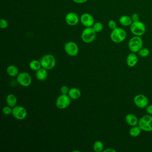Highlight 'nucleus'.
<instances>
[{"mask_svg": "<svg viewBox=\"0 0 152 152\" xmlns=\"http://www.w3.org/2000/svg\"><path fill=\"white\" fill-rule=\"evenodd\" d=\"M80 20L85 27H92L94 23V19L93 17L89 13L83 14L80 17Z\"/></svg>", "mask_w": 152, "mask_h": 152, "instance_id": "13", "label": "nucleus"}, {"mask_svg": "<svg viewBox=\"0 0 152 152\" xmlns=\"http://www.w3.org/2000/svg\"><path fill=\"white\" fill-rule=\"evenodd\" d=\"M8 26V21L4 19V18H2L0 20V27L1 28H6Z\"/></svg>", "mask_w": 152, "mask_h": 152, "instance_id": "27", "label": "nucleus"}, {"mask_svg": "<svg viewBox=\"0 0 152 152\" xmlns=\"http://www.w3.org/2000/svg\"><path fill=\"white\" fill-rule=\"evenodd\" d=\"M138 125L142 131L145 132L152 131V115L147 114L139 119Z\"/></svg>", "mask_w": 152, "mask_h": 152, "instance_id": "3", "label": "nucleus"}, {"mask_svg": "<svg viewBox=\"0 0 152 152\" xmlns=\"http://www.w3.org/2000/svg\"><path fill=\"white\" fill-rule=\"evenodd\" d=\"M35 75L36 78L39 81H44L48 78V70L43 67L40 68L39 69L36 71Z\"/></svg>", "mask_w": 152, "mask_h": 152, "instance_id": "16", "label": "nucleus"}, {"mask_svg": "<svg viewBox=\"0 0 152 152\" xmlns=\"http://www.w3.org/2000/svg\"><path fill=\"white\" fill-rule=\"evenodd\" d=\"M107 25L108 27L111 29V30H113L115 28H116V23L115 21L113 20H110L108 21L107 23Z\"/></svg>", "mask_w": 152, "mask_h": 152, "instance_id": "28", "label": "nucleus"}, {"mask_svg": "<svg viewBox=\"0 0 152 152\" xmlns=\"http://www.w3.org/2000/svg\"><path fill=\"white\" fill-rule=\"evenodd\" d=\"M133 22L140 21V16L137 13H133L131 16Z\"/></svg>", "mask_w": 152, "mask_h": 152, "instance_id": "30", "label": "nucleus"}, {"mask_svg": "<svg viewBox=\"0 0 152 152\" xmlns=\"http://www.w3.org/2000/svg\"><path fill=\"white\" fill-rule=\"evenodd\" d=\"M130 30L134 36H141L145 34L146 31V27L143 22L138 21L132 22L130 26Z\"/></svg>", "mask_w": 152, "mask_h": 152, "instance_id": "5", "label": "nucleus"}, {"mask_svg": "<svg viewBox=\"0 0 152 152\" xmlns=\"http://www.w3.org/2000/svg\"><path fill=\"white\" fill-rule=\"evenodd\" d=\"M138 54L142 58H145L150 55V50L146 48H142L138 52Z\"/></svg>", "mask_w": 152, "mask_h": 152, "instance_id": "24", "label": "nucleus"}, {"mask_svg": "<svg viewBox=\"0 0 152 152\" xmlns=\"http://www.w3.org/2000/svg\"><path fill=\"white\" fill-rule=\"evenodd\" d=\"M69 88L66 86H62L60 88V92L61 94H68L69 92Z\"/></svg>", "mask_w": 152, "mask_h": 152, "instance_id": "29", "label": "nucleus"}, {"mask_svg": "<svg viewBox=\"0 0 152 152\" xmlns=\"http://www.w3.org/2000/svg\"><path fill=\"white\" fill-rule=\"evenodd\" d=\"M133 101L135 105L141 109H145L148 104V98L142 94H138L135 96Z\"/></svg>", "mask_w": 152, "mask_h": 152, "instance_id": "11", "label": "nucleus"}, {"mask_svg": "<svg viewBox=\"0 0 152 152\" xmlns=\"http://www.w3.org/2000/svg\"><path fill=\"white\" fill-rule=\"evenodd\" d=\"M145 112L147 114L152 115V104H148L146 107L145 108Z\"/></svg>", "mask_w": 152, "mask_h": 152, "instance_id": "31", "label": "nucleus"}, {"mask_svg": "<svg viewBox=\"0 0 152 152\" xmlns=\"http://www.w3.org/2000/svg\"><path fill=\"white\" fill-rule=\"evenodd\" d=\"M72 1L77 4H83L88 1V0H72Z\"/></svg>", "mask_w": 152, "mask_h": 152, "instance_id": "32", "label": "nucleus"}, {"mask_svg": "<svg viewBox=\"0 0 152 152\" xmlns=\"http://www.w3.org/2000/svg\"><path fill=\"white\" fill-rule=\"evenodd\" d=\"M138 61V57L134 52H131L129 53L126 58V63L127 65L129 67L135 66L137 65Z\"/></svg>", "mask_w": 152, "mask_h": 152, "instance_id": "14", "label": "nucleus"}, {"mask_svg": "<svg viewBox=\"0 0 152 152\" xmlns=\"http://www.w3.org/2000/svg\"><path fill=\"white\" fill-rule=\"evenodd\" d=\"M92 27L93 28V29L94 30V31L96 33H99V32H100V31H102L103 30V25L100 22H96V23H94V24L92 26Z\"/></svg>", "mask_w": 152, "mask_h": 152, "instance_id": "25", "label": "nucleus"}, {"mask_svg": "<svg viewBox=\"0 0 152 152\" xmlns=\"http://www.w3.org/2000/svg\"><path fill=\"white\" fill-rule=\"evenodd\" d=\"M138 121L139 119L137 116L133 113H128L125 116V122L131 126L137 125L138 124Z\"/></svg>", "mask_w": 152, "mask_h": 152, "instance_id": "15", "label": "nucleus"}, {"mask_svg": "<svg viewBox=\"0 0 152 152\" xmlns=\"http://www.w3.org/2000/svg\"><path fill=\"white\" fill-rule=\"evenodd\" d=\"M2 113L5 115H12V107L9 106H4L2 108Z\"/></svg>", "mask_w": 152, "mask_h": 152, "instance_id": "26", "label": "nucleus"}, {"mask_svg": "<svg viewBox=\"0 0 152 152\" xmlns=\"http://www.w3.org/2000/svg\"><path fill=\"white\" fill-rule=\"evenodd\" d=\"M142 129L141 128L137 125L135 126H133L131 128L129 131V134L132 137H138L141 132Z\"/></svg>", "mask_w": 152, "mask_h": 152, "instance_id": "21", "label": "nucleus"}, {"mask_svg": "<svg viewBox=\"0 0 152 152\" xmlns=\"http://www.w3.org/2000/svg\"><path fill=\"white\" fill-rule=\"evenodd\" d=\"M93 150L96 152H102L104 150L103 143L99 140L96 141L93 144Z\"/></svg>", "mask_w": 152, "mask_h": 152, "instance_id": "23", "label": "nucleus"}, {"mask_svg": "<svg viewBox=\"0 0 152 152\" xmlns=\"http://www.w3.org/2000/svg\"><path fill=\"white\" fill-rule=\"evenodd\" d=\"M119 21L122 26L125 27L130 26L133 22L131 17L126 15H124L121 16L119 18Z\"/></svg>", "mask_w": 152, "mask_h": 152, "instance_id": "19", "label": "nucleus"}, {"mask_svg": "<svg viewBox=\"0 0 152 152\" xmlns=\"http://www.w3.org/2000/svg\"><path fill=\"white\" fill-rule=\"evenodd\" d=\"M68 94L71 99L76 100L79 99L81 97V92L79 88L77 87H72L69 88Z\"/></svg>", "mask_w": 152, "mask_h": 152, "instance_id": "17", "label": "nucleus"}, {"mask_svg": "<svg viewBox=\"0 0 152 152\" xmlns=\"http://www.w3.org/2000/svg\"><path fill=\"white\" fill-rule=\"evenodd\" d=\"M110 39L112 42L116 43H119L124 41L126 37V32L125 30L121 27H116L112 30L110 35Z\"/></svg>", "mask_w": 152, "mask_h": 152, "instance_id": "1", "label": "nucleus"}, {"mask_svg": "<svg viewBox=\"0 0 152 152\" xmlns=\"http://www.w3.org/2000/svg\"><path fill=\"white\" fill-rule=\"evenodd\" d=\"M42 67L50 70L53 69L56 64V61L55 56L51 54H46L43 55L40 60Z\"/></svg>", "mask_w": 152, "mask_h": 152, "instance_id": "4", "label": "nucleus"}, {"mask_svg": "<svg viewBox=\"0 0 152 152\" xmlns=\"http://www.w3.org/2000/svg\"><path fill=\"white\" fill-rule=\"evenodd\" d=\"M12 116L17 120H24L27 115V112L26 108L22 106L16 105L12 107Z\"/></svg>", "mask_w": 152, "mask_h": 152, "instance_id": "9", "label": "nucleus"}, {"mask_svg": "<svg viewBox=\"0 0 152 152\" xmlns=\"http://www.w3.org/2000/svg\"><path fill=\"white\" fill-rule=\"evenodd\" d=\"M64 50L65 53L71 56H75L79 52V48L77 44L73 41H69L64 44Z\"/></svg>", "mask_w": 152, "mask_h": 152, "instance_id": "10", "label": "nucleus"}, {"mask_svg": "<svg viewBox=\"0 0 152 152\" xmlns=\"http://www.w3.org/2000/svg\"><path fill=\"white\" fill-rule=\"evenodd\" d=\"M29 67L30 68L34 71H37L40 68H42V65L40 61H38L37 59H33L29 62Z\"/></svg>", "mask_w": 152, "mask_h": 152, "instance_id": "22", "label": "nucleus"}, {"mask_svg": "<svg viewBox=\"0 0 152 152\" xmlns=\"http://www.w3.org/2000/svg\"><path fill=\"white\" fill-rule=\"evenodd\" d=\"M17 83L21 86L27 87L31 84L32 79L31 75L27 72H19L18 75L16 77Z\"/></svg>", "mask_w": 152, "mask_h": 152, "instance_id": "8", "label": "nucleus"}, {"mask_svg": "<svg viewBox=\"0 0 152 152\" xmlns=\"http://www.w3.org/2000/svg\"><path fill=\"white\" fill-rule=\"evenodd\" d=\"M128 46L129 50L131 52L138 53V52L142 48V39L140 37V36H134L129 39Z\"/></svg>", "mask_w": 152, "mask_h": 152, "instance_id": "2", "label": "nucleus"}, {"mask_svg": "<svg viewBox=\"0 0 152 152\" xmlns=\"http://www.w3.org/2000/svg\"><path fill=\"white\" fill-rule=\"evenodd\" d=\"M71 99L68 94H61L56 100V106L59 109H65L67 108L71 104Z\"/></svg>", "mask_w": 152, "mask_h": 152, "instance_id": "7", "label": "nucleus"}, {"mask_svg": "<svg viewBox=\"0 0 152 152\" xmlns=\"http://www.w3.org/2000/svg\"><path fill=\"white\" fill-rule=\"evenodd\" d=\"M104 152H107V151H110V152H116V150L113 148H107L106 149H104L103 150Z\"/></svg>", "mask_w": 152, "mask_h": 152, "instance_id": "33", "label": "nucleus"}, {"mask_svg": "<svg viewBox=\"0 0 152 152\" xmlns=\"http://www.w3.org/2000/svg\"><path fill=\"white\" fill-rule=\"evenodd\" d=\"M7 74L12 77H17L19 74V70L14 65H10L7 66Z\"/></svg>", "mask_w": 152, "mask_h": 152, "instance_id": "20", "label": "nucleus"}, {"mask_svg": "<svg viewBox=\"0 0 152 152\" xmlns=\"http://www.w3.org/2000/svg\"><path fill=\"white\" fill-rule=\"evenodd\" d=\"M80 18L77 14L74 12H69L65 17V21L67 24L71 26L77 25L79 22Z\"/></svg>", "mask_w": 152, "mask_h": 152, "instance_id": "12", "label": "nucleus"}, {"mask_svg": "<svg viewBox=\"0 0 152 152\" xmlns=\"http://www.w3.org/2000/svg\"><path fill=\"white\" fill-rule=\"evenodd\" d=\"M96 37V32L92 27H86L82 31L81 38L82 40L86 43L93 42Z\"/></svg>", "mask_w": 152, "mask_h": 152, "instance_id": "6", "label": "nucleus"}, {"mask_svg": "<svg viewBox=\"0 0 152 152\" xmlns=\"http://www.w3.org/2000/svg\"><path fill=\"white\" fill-rule=\"evenodd\" d=\"M6 103L8 106L14 107L17 105V99L16 96L14 94H9L6 97Z\"/></svg>", "mask_w": 152, "mask_h": 152, "instance_id": "18", "label": "nucleus"}]
</instances>
